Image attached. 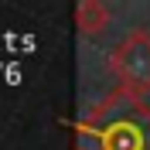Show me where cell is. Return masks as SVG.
I'll use <instances>...</instances> for the list:
<instances>
[{"label":"cell","mask_w":150,"mask_h":150,"mask_svg":"<svg viewBox=\"0 0 150 150\" xmlns=\"http://www.w3.org/2000/svg\"><path fill=\"white\" fill-rule=\"evenodd\" d=\"M109 68L120 79V89L130 92H147L150 89V34L143 28L130 31L126 38H120V45L109 55Z\"/></svg>","instance_id":"7a4b0ae2"},{"label":"cell","mask_w":150,"mask_h":150,"mask_svg":"<svg viewBox=\"0 0 150 150\" xmlns=\"http://www.w3.org/2000/svg\"><path fill=\"white\" fill-rule=\"evenodd\" d=\"M75 21H79L82 34H99V31L109 24V10H106L103 4H96V0H85V4H79V10H75Z\"/></svg>","instance_id":"3957f363"},{"label":"cell","mask_w":150,"mask_h":150,"mask_svg":"<svg viewBox=\"0 0 150 150\" xmlns=\"http://www.w3.org/2000/svg\"><path fill=\"white\" fill-rule=\"evenodd\" d=\"M79 150H150V106L116 89L79 126Z\"/></svg>","instance_id":"6da1fadb"}]
</instances>
